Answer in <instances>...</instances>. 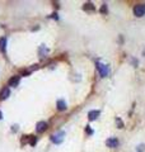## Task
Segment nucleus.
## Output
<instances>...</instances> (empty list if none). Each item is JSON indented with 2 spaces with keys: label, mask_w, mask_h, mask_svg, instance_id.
<instances>
[{
  "label": "nucleus",
  "mask_w": 145,
  "mask_h": 152,
  "mask_svg": "<svg viewBox=\"0 0 145 152\" xmlns=\"http://www.w3.org/2000/svg\"><path fill=\"white\" fill-rule=\"evenodd\" d=\"M134 14L136 16H143L145 14V5H141V4H137L134 6Z\"/></svg>",
  "instance_id": "f257e3e1"
},
{
  "label": "nucleus",
  "mask_w": 145,
  "mask_h": 152,
  "mask_svg": "<svg viewBox=\"0 0 145 152\" xmlns=\"http://www.w3.org/2000/svg\"><path fill=\"white\" fill-rule=\"evenodd\" d=\"M97 69H98V71H99V74H101L102 77H106V76L108 75V66L107 65H103V63H97Z\"/></svg>",
  "instance_id": "f03ea898"
},
{
  "label": "nucleus",
  "mask_w": 145,
  "mask_h": 152,
  "mask_svg": "<svg viewBox=\"0 0 145 152\" xmlns=\"http://www.w3.org/2000/svg\"><path fill=\"white\" fill-rule=\"evenodd\" d=\"M64 136H65V133H64V132L55 133V134H52V136H51V141H52L54 143H61V142L64 141Z\"/></svg>",
  "instance_id": "7ed1b4c3"
},
{
  "label": "nucleus",
  "mask_w": 145,
  "mask_h": 152,
  "mask_svg": "<svg viewBox=\"0 0 145 152\" xmlns=\"http://www.w3.org/2000/svg\"><path fill=\"white\" fill-rule=\"evenodd\" d=\"M106 145L108 146V147H112V148H115L118 146V139H117L116 137H111V138H108L107 141H106Z\"/></svg>",
  "instance_id": "20e7f679"
},
{
  "label": "nucleus",
  "mask_w": 145,
  "mask_h": 152,
  "mask_svg": "<svg viewBox=\"0 0 145 152\" xmlns=\"http://www.w3.org/2000/svg\"><path fill=\"white\" fill-rule=\"evenodd\" d=\"M19 81H20V76H19V75H14V76H12V77L9 79L8 85H9V86H17V85L19 84Z\"/></svg>",
  "instance_id": "39448f33"
},
{
  "label": "nucleus",
  "mask_w": 145,
  "mask_h": 152,
  "mask_svg": "<svg viewBox=\"0 0 145 152\" xmlns=\"http://www.w3.org/2000/svg\"><path fill=\"white\" fill-rule=\"evenodd\" d=\"M46 129H47V123L46 122H38L37 123V125H36L37 133H44Z\"/></svg>",
  "instance_id": "423d86ee"
},
{
  "label": "nucleus",
  "mask_w": 145,
  "mask_h": 152,
  "mask_svg": "<svg viewBox=\"0 0 145 152\" xmlns=\"http://www.w3.org/2000/svg\"><path fill=\"white\" fill-rule=\"evenodd\" d=\"M98 117H99V110H90V112L88 113V118H89L90 121H96Z\"/></svg>",
  "instance_id": "0eeeda50"
},
{
  "label": "nucleus",
  "mask_w": 145,
  "mask_h": 152,
  "mask_svg": "<svg viewBox=\"0 0 145 152\" xmlns=\"http://www.w3.org/2000/svg\"><path fill=\"white\" fill-rule=\"evenodd\" d=\"M9 94H10L9 88H4L3 90L0 91V100H5V99L9 96Z\"/></svg>",
  "instance_id": "6e6552de"
},
{
  "label": "nucleus",
  "mask_w": 145,
  "mask_h": 152,
  "mask_svg": "<svg viewBox=\"0 0 145 152\" xmlns=\"http://www.w3.org/2000/svg\"><path fill=\"white\" fill-rule=\"evenodd\" d=\"M56 106H57V110H60V112H64V110L66 109V103H65L64 100H57Z\"/></svg>",
  "instance_id": "1a4fd4ad"
},
{
  "label": "nucleus",
  "mask_w": 145,
  "mask_h": 152,
  "mask_svg": "<svg viewBox=\"0 0 145 152\" xmlns=\"http://www.w3.org/2000/svg\"><path fill=\"white\" fill-rule=\"evenodd\" d=\"M5 47H6V38L3 37V38L0 39V51H1L3 53H5Z\"/></svg>",
  "instance_id": "9d476101"
},
{
  "label": "nucleus",
  "mask_w": 145,
  "mask_h": 152,
  "mask_svg": "<svg viewBox=\"0 0 145 152\" xmlns=\"http://www.w3.org/2000/svg\"><path fill=\"white\" fill-rule=\"evenodd\" d=\"M84 9H85V10H94V6H93L92 3H87L85 6H84Z\"/></svg>",
  "instance_id": "9b49d317"
},
{
  "label": "nucleus",
  "mask_w": 145,
  "mask_h": 152,
  "mask_svg": "<svg viewBox=\"0 0 145 152\" xmlns=\"http://www.w3.org/2000/svg\"><path fill=\"white\" fill-rule=\"evenodd\" d=\"M101 13H103V14H107V5H106V4H103V5H102Z\"/></svg>",
  "instance_id": "f8f14e48"
},
{
  "label": "nucleus",
  "mask_w": 145,
  "mask_h": 152,
  "mask_svg": "<svg viewBox=\"0 0 145 152\" xmlns=\"http://www.w3.org/2000/svg\"><path fill=\"white\" fill-rule=\"evenodd\" d=\"M116 123H117V125H120L118 128H122V127H124V123H122V121H121V119H118V118H117Z\"/></svg>",
  "instance_id": "ddd939ff"
},
{
  "label": "nucleus",
  "mask_w": 145,
  "mask_h": 152,
  "mask_svg": "<svg viewBox=\"0 0 145 152\" xmlns=\"http://www.w3.org/2000/svg\"><path fill=\"white\" fill-rule=\"evenodd\" d=\"M36 139H37V137H33V136H31V142H29V143H31V145L33 146V145L36 143Z\"/></svg>",
  "instance_id": "4468645a"
},
{
  "label": "nucleus",
  "mask_w": 145,
  "mask_h": 152,
  "mask_svg": "<svg viewBox=\"0 0 145 152\" xmlns=\"http://www.w3.org/2000/svg\"><path fill=\"white\" fill-rule=\"evenodd\" d=\"M144 150H145V145H141V146L137 147V152H143Z\"/></svg>",
  "instance_id": "2eb2a0df"
},
{
  "label": "nucleus",
  "mask_w": 145,
  "mask_h": 152,
  "mask_svg": "<svg viewBox=\"0 0 145 152\" xmlns=\"http://www.w3.org/2000/svg\"><path fill=\"white\" fill-rule=\"evenodd\" d=\"M85 131H87V133H89V134H92V133H93V131H92L89 127H87V129H85Z\"/></svg>",
  "instance_id": "dca6fc26"
},
{
  "label": "nucleus",
  "mask_w": 145,
  "mask_h": 152,
  "mask_svg": "<svg viewBox=\"0 0 145 152\" xmlns=\"http://www.w3.org/2000/svg\"><path fill=\"white\" fill-rule=\"evenodd\" d=\"M1 118H3V114H1V112H0V119H1Z\"/></svg>",
  "instance_id": "f3484780"
}]
</instances>
